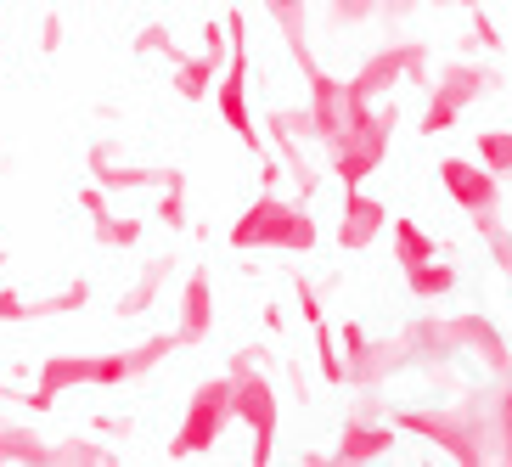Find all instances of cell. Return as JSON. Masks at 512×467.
I'll list each match as a JSON object with an SVG mask.
<instances>
[{"label":"cell","instance_id":"1","mask_svg":"<svg viewBox=\"0 0 512 467\" xmlns=\"http://www.w3.org/2000/svg\"><path fill=\"white\" fill-rule=\"evenodd\" d=\"M169 349H175V338H152V344L130 349V355H51V361L40 366V389L23 394V406L51 411L57 394L74 389V383H102V389H113V383H124V377H141L147 366H158Z\"/></svg>","mask_w":512,"mask_h":467},{"label":"cell","instance_id":"2","mask_svg":"<svg viewBox=\"0 0 512 467\" xmlns=\"http://www.w3.org/2000/svg\"><path fill=\"white\" fill-rule=\"evenodd\" d=\"M231 406H237V383H203L192 394V411H186V428L175 434L169 456H197V451H214L220 428L231 422Z\"/></svg>","mask_w":512,"mask_h":467},{"label":"cell","instance_id":"3","mask_svg":"<svg viewBox=\"0 0 512 467\" xmlns=\"http://www.w3.org/2000/svg\"><path fill=\"white\" fill-rule=\"evenodd\" d=\"M231 242H237V248H271V242H282V248H310V220H299V214L287 209V203H276V197H259L254 209L237 220Z\"/></svg>","mask_w":512,"mask_h":467},{"label":"cell","instance_id":"4","mask_svg":"<svg viewBox=\"0 0 512 467\" xmlns=\"http://www.w3.org/2000/svg\"><path fill=\"white\" fill-rule=\"evenodd\" d=\"M231 34H237V51H231L226 85H220V113H226V124L237 130V136L254 141V119H248V102H242V23H237V17H231Z\"/></svg>","mask_w":512,"mask_h":467},{"label":"cell","instance_id":"5","mask_svg":"<svg viewBox=\"0 0 512 467\" xmlns=\"http://www.w3.org/2000/svg\"><path fill=\"white\" fill-rule=\"evenodd\" d=\"M209 332V271H192L181 299V338H203Z\"/></svg>","mask_w":512,"mask_h":467},{"label":"cell","instance_id":"6","mask_svg":"<svg viewBox=\"0 0 512 467\" xmlns=\"http://www.w3.org/2000/svg\"><path fill=\"white\" fill-rule=\"evenodd\" d=\"M96 237H102L107 248H130V242L141 237V220H113V214H96Z\"/></svg>","mask_w":512,"mask_h":467},{"label":"cell","instance_id":"7","mask_svg":"<svg viewBox=\"0 0 512 467\" xmlns=\"http://www.w3.org/2000/svg\"><path fill=\"white\" fill-rule=\"evenodd\" d=\"M164 271H169V265H152V271L141 276V287H136V293H130V299L119 304L124 316H141V310H147V304H152V293H158V282H164Z\"/></svg>","mask_w":512,"mask_h":467},{"label":"cell","instance_id":"8","mask_svg":"<svg viewBox=\"0 0 512 467\" xmlns=\"http://www.w3.org/2000/svg\"><path fill=\"white\" fill-rule=\"evenodd\" d=\"M181 169H169L164 175V220L169 226H186V197H181Z\"/></svg>","mask_w":512,"mask_h":467},{"label":"cell","instance_id":"9","mask_svg":"<svg viewBox=\"0 0 512 467\" xmlns=\"http://www.w3.org/2000/svg\"><path fill=\"white\" fill-rule=\"evenodd\" d=\"M57 462H107V451H96L91 439H68L57 445Z\"/></svg>","mask_w":512,"mask_h":467},{"label":"cell","instance_id":"10","mask_svg":"<svg viewBox=\"0 0 512 467\" xmlns=\"http://www.w3.org/2000/svg\"><path fill=\"white\" fill-rule=\"evenodd\" d=\"M0 321H34V304H23L12 287H6V293H0Z\"/></svg>","mask_w":512,"mask_h":467},{"label":"cell","instance_id":"11","mask_svg":"<svg viewBox=\"0 0 512 467\" xmlns=\"http://www.w3.org/2000/svg\"><path fill=\"white\" fill-rule=\"evenodd\" d=\"M136 51H169V57H181V51H175V40H169L164 29H141L136 34Z\"/></svg>","mask_w":512,"mask_h":467},{"label":"cell","instance_id":"12","mask_svg":"<svg viewBox=\"0 0 512 467\" xmlns=\"http://www.w3.org/2000/svg\"><path fill=\"white\" fill-rule=\"evenodd\" d=\"M62 46V23L57 17H46V29H40V51H57Z\"/></svg>","mask_w":512,"mask_h":467},{"label":"cell","instance_id":"13","mask_svg":"<svg viewBox=\"0 0 512 467\" xmlns=\"http://www.w3.org/2000/svg\"><path fill=\"white\" fill-rule=\"evenodd\" d=\"M79 203H85L91 214H107V197H102V186H85V192H79Z\"/></svg>","mask_w":512,"mask_h":467},{"label":"cell","instance_id":"14","mask_svg":"<svg viewBox=\"0 0 512 467\" xmlns=\"http://www.w3.org/2000/svg\"><path fill=\"white\" fill-rule=\"evenodd\" d=\"M0 400H6V383H0Z\"/></svg>","mask_w":512,"mask_h":467}]
</instances>
